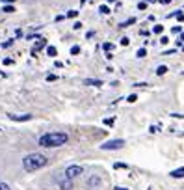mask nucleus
Wrapping results in <instances>:
<instances>
[{
  "instance_id": "c756f323",
  "label": "nucleus",
  "mask_w": 184,
  "mask_h": 190,
  "mask_svg": "<svg viewBox=\"0 0 184 190\" xmlns=\"http://www.w3.org/2000/svg\"><path fill=\"white\" fill-rule=\"evenodd\" d=\"M160 43H164V45H167V43H169V39H167V37H162V39H160Z\"/></svg>"
},
{
  "instance_id": "ddd939ff",
  "label": "nucleus",
  "mask_w": 184,
  "mask_h": 190,
  "mask_svg": "<svg viewBox=\"0 0 184 190\" xmlns=\"http://www.w3.org/2000/svg\"><path fill=\"white\" fill-rule=\"evenodd\" d=\"M162 30H164V26H162V24H154L153 26V32L154 34H162Z\"/></svg>"
},
{
  "instance_id": "393cba45",
  "label": "nucleus",
  "mask_w": 184,
  "mask_h": 190,
  "mask_svg": "<svg viewBox=\"0 0 184 190\" xmlns=\"http://www.w3.org/2000/svg\"><path fill=\"white\" fill-rule=\"evenodd\" d=\"M0 190H9V185L8 183H0Z\"/></svg>"
},
{
  "instance_id": "dca6fc26",
  "label": "nucleus",
  "mask_w": 184,
  "mask_h": 190,
  "mask_svg": "<svg viewBox=\"0 0 184 190\" xmlns=\"http://www.w3.org/2000/svg\"><path fill=\"white\" fill-rule=\"evenodd\" d=\"M99 11H101V13H104V15H106V13H110V8H108L106 4H102L101 8H99Z\"/></svg>"
},
{
  "instance_id": "0eeeda50",
  "label": "nucleus",
  "mask_w": 184,
  "mask_h": 190,
  "mask_svg": "<svg viewBox=\"0 0 184 190\" xmlns=\"http://www.w3.org/2000/svg\"><path fill=\"white\" fill-rule=\"evenodd\" d=\"M101 177L99 175H91V177L88 179V186H101Z\"/></svg>"
},
{
  "instance_id": "f3484780",
  "label": "nucleus",
  "mask_w": 184,
  "mask_h": 190,
  "mask_svg": "<svg viewBox=\"0 0 184 190\" xmlns=\"http://www.w3.org/2000/svg\"><path fill=\"white\" fill-rule=\"evenodd\" d=\"M71 54H73V56H76V54H80V47H78V45H74L73 48H71Z\"/></svg>"
},
{
  "instance_id": "9d476101",
  "label": "nucleus",
  "mask_w": 184,
  "mask_h": 190,
  "mask_svg": "<svg viewBox=\"0 0 184 190\" xmlns=\"http://www.w3.org/2000/svg\"><path fill=\"white\" fill-rule=\"evenodd\" d=\"M2 11H4V13H13V11H15V8H13L11 4H4V8H2Z\"/></svg>"
},
{
  "instance_id": "5701e85b",
  "label": "nucleus",
  "mask_w": 184,
  "mask_h": 190,
  "mask_svg": "<svg viewBox=\"0 0 184 190\" xmlns=\"http://www.w3.org/2000/svg\"><path fill=\"white\" fill-rule=\"evenodd\" d=\"M13 45V39H9V41H4V43H2V47L4 48H8V47H11Z\"/></svg>"
},
{
  "instance_id": "f03ea898",
  "label": "nucleus",
  "mask_w": 184,
  "mask_h": 190,
  "mask_svg": "<svg viewBox=\"0 0 184 190\" xmlns=\"http://www.w3.org/2000/svg\"><path fill=\"white\" fill-rule=\"evenodd\" d=\"M69 142V136L65 132H47L39 138V145L41 147H60V145H65Z\"/></svg>"
},
{
  "instance_id": "39448f33",
  "label": "nucleus",
  "mask_w": 184,
  "mask_h": 190,
  "mask_svg": "<svg viewBox=\"0 0 184 190\" xmlns=\"http://www.w3.org/2000/svg\"><path fill=\"white\" fill-rule=\"evenodd\" d=\"M9 119H11V121H30V119H32V116L30 114H9L8 116Z\"/></svg>"
},
{
  "instance_id": "aec40b11",
  "label": "nucleus",
  "mask_w": 184,
  "mask_h": 190,
  "mask_svg": "<svg viewBox=\"0 0 184 190\" xmlns=\"http://www.w3.org/2000/svg\"><path fill=\"white\" fill-rule=\"evenodd\" d=\"M102 48H104V51H114V45H112V43H104Z\"/></svg>"
},
{
  "instance_id": "4be33fe9",
  "label": "nucleus",
  "mask_w": 184,
  "mask_h": 190,
  "mask_svg": "<svg viewBox=\"0 0 184 190\" xmlns=\"http://www.w3.org/2000/svg\"><path fill=\"white\" fill-rule=\"evenodd\" d=\"M104 125H110L112 127V125H114V117H106L104 119Z\"/></svg>"
},
{
  "instance_id": "2f4dec72",
  "label": "nucleus",
  "mask_w": 184,
  "mask_h": 190,
  "mask_svg": "<svg viewBox=\"0 0 184 190\" xmlns=\"http://www.w3.org/2000/svg\"><path fill=\"white\" fill-rule=\"evenodd\" d=\"M15 0H4V4H13Z\"/></svg>"
},
{
  "instance_id": "f257e3e1",
  "label": "nucleus",
  "mask_w": 184,
  "mask_h": 190,
  "mask_svg": "<svg viewBox=\"0 0 184 190\" xmlns=\"http://www.w3.org/2000/svg\"><path fill=\"white\" fill-rule=\"evenodd\" d=\"M48 164V158L43 153H30L23 158V168L26 172H37Z\"/></svg>"
},
{
  "instance_id": "20e7f679",
  "label": "nucleus",
  "mask_w": 184,
  "mask_h": 190,
  "mask_svg": "<svg viewBox=\"0 0 184 190\" xmlns=\"http://www.w3.org/2000/svg\"><path fill=\"white\" fill-rule=\"evenodd\" d=\"M82 173H84V168L78 166V164H71V166H67V170H65V175L69 179H76Z\"/></svg>"
},
{
  "instance_id": "2eb2a0df",
  "label": "nucleus",
  "mask_w": 184,
  "mask_h": 190,
  "mask_svg": "<svg viewBox=\"0 0 184 190\" xmlns=\"http://www.w3.org/2000/svg\"><path fill=\"white\" fill-rule=\"evenodd\" d=\"M114 168H115V170H126L129 166H126V164H123V162H115V164H114Z\"/></svg>"
},
{
  "instance_id": "6e6552de",
  "label": "nucleus",
  "mask_w": 184,
  "mask_h": 190,
  "mask_svg": "<svg viewBox=\"0 0 184 190\" xmlns=\"http://www.w3.org/2000/svg\"><path fill=\"white\" fill-rule=\"evenodd\" d=\"M169 175H171L173 179H180V177H184V168H177V170H173Z\"/></svg>"
},
{
  "instance_id": "c85d7f7f",
  "label": "nucleus",
  "mask_w": 184,
  "mask_h": 190,
  "mask_svg": "<svg viewBox=\"0 0 184 190\" xmlns=\"http://www.w3.org/2000/svg\"><path fill=\"white\" fill-rule=\"evenodd\" d=\"M11 63H13L11 58H6V60H4V65H11Z\"/></svg>"
},
{
  "instance_id": "412c9836",
  "label": "nucleus",
  "mask_w": 184,
  "mask_h": 190,
  "mask_svg": "<svg viewBox=\"0 0 184 190\" xmlns=\"http://www.w3.org/2000/svg\"><path fill=\"white\" fill-rule=\"evenodd\" d=\"M145 54H147V51H145V48H138V58H143Z\"/></svg>"
},
{
  "instance_id": "c9c22d12",
  "label": "nucleus",
  "mask_w": 184,
  "mask_h": 190,
  "mask_svg": "<svg viewBox=\"0 0 184 190\" xmlns=\"http://www.w3.org/2000/svg\"><path fill=\"white\" fill-rule=\"evenodd\" d=\"M112 2H115V0H108V4H112Z\"/></svg>"
},
{
  "instance_id": "a211bd4d",
  "label": "nucleus",
  "mask_w": 184,
  "mask_h": 190,
  "mask_svg": "<svg viewBox=\"0 0 184 190\" xmlns=\"http://www.w3.org/2000/svg\"><path fill=\"white\" fill-rule=\"evenodd\" d=\"M136 101H138V95H134V93L126 97V103H136Z\"/></svg>"
},
{
  "instance_id": "423d86ee",
  "label": "nucleus",
  "mask_w": 184,
  "mask_h": 190,
  "mask_svg": "<svg viewBox=\"0 0 184 190\" xmlns=\"http://www.w3.org/2000/svg\"><path fill=\"white\" fill-rule=\"evenodd\" d=\"M60 188L61 190H71V188H73V179H69L67 175H65V179L60 181Z\"/></svg>"
},
{
  "instance_id": "4468645a",
  "label": "nucleus",
  "mask_w": 184,
  "mask_h": 190,
  "mask_svg": "<svg viewBox=\"0 0 184 190\" xmlns=\"http://www.w3.org/2000/svg\"><path fill=\"white\" fill-rule=\"evenodd\" d=\"M134 23H136V19H134V17H130L129 21H125V23H121V28H125V26H129V24H134Z\"/></svg>"
},
{
  "instance_id": "bb28decb",
  "label": "nucleus",
  "mask_w": 184,
  "mask_h": 190,
  "mask_svg": "<svg viewBox=\"0 0 184 190\" xmlns=\"http://www.w3.org/2000/svg\"><path fill=\"white\" fill-rule=\"evenodd\" d=\"M56 78H58L56 75H48V76H47V80H48V82H52V80H56Z\"/></svg>"
},
{
  "instance_id": "6ab92c4d",
  "label": "nucleus",
  "mask_w": 184,
  "mask_h": 190,
  "mask_svg": "<svg viewBox=\"0 0 184 190\" xmlns=\"http://www.w3.org/2000/svg\"><path fill=\"white\" fill-rule=\"evenodd\" d=\"M76 15H78V11H76V10H69V11H67V17H71V19L76 17Z\"/></svg>"
},
{
  "instance_id": "cd10ccee",
  "label": "nucleus",
  "mask_w": 184,
  "mask_h": 190,
  "mask_svg": "<svg viewBox=\"0 0 184 190\" xmlns=\"http://www.w3.org/2000/svg\"><path fill=\"white\" fill-rule=\"evenodd\" d=\"M138 8H139V10H145V8H147V2H139Z\"/></svg>"
},
{
  "instance_id": "a878e982",
  "label": "nucleus",
  "mask_w": 184,
  "mask_h": 190,
  "mask_svg": "<svg viewBox=\"0 0 184 190\" xmlns=\"http://www.w3.org/2000/svg\"><path fill=\"white\" fill-rule=\"evenodd\" d=\"M129 43H130V39H129V37H123V39H121V45H123V47H126Z\"/></svg>"
},
{
  "instance_id": "7ed1b4c3",
  "label": "nucleus",
  "mask_w": 184,
  "mask_h": 190,
  "mask_svg": "<svg viewBox=\"0 0 184 190\" xmlns=\"http://www.w3.org/2000/svg\"><path fill=\"white\" fill-rule=\"evenodd\" d=\"M125 145V140H108V142H104L101 145L102 151H114V149H121Z\"/></svg>"
},
{
  "instance_id": "473e14b6",
  "label": "nucleus",
  "mask_w": 184,
  "mask_h": 190,
  "mask_svg": "<svg viewBox=\"0 0 184 190\" xmlns=\"http://www.w3.org/2000/svg\"><path fill=\"white\" fill-rule=\"evenodd\" d=\"M114 190H129V188H123V186H115Z\"/></svg>"
},
{
  "instance_id": "f8f14e48",
  "label": "nucleus",
  "mask_w": 184,
  "mask_h": 190,
  "mask_svg": "<svg viewBox=\"0 0 184 190\" xmlns=\"http://www.w3.org/2000/svg\"><path fill=\"white\" fill-rule=\"evenodd\" d=\"M47 54H48V56H56V54H58V51H56V47H47Z\"/></svg>"
},
{
  "instance_id": "f704fd0d",
  "label": "nucleus",
  "mask_w": 184,
  "mask_h": 190,
  "mask_svg": "<svg viewBox=\"0 0 184 190\" xmlns=\"http://www.w3.org/2000/svg\"><path fill=\"white\" fill-rule=\"evenodd\" d=\"M145 2H156V0H145Z\"/></svg>"
},
{
  "instance_id": "7c9ffc66",
  "label": "nucleus",
  "mask_w": 184,
  "mask_h": 190,
  "mask_svg": "<svg viewBox=\"0 0 184 190\" xmlns=\"http://www.w3.org/2000/svg\"><path fill=\"white\" fill-rule=\"evenodd\" d=\"M179 43H184V32L180 34V41H179Z\"/></svg>"
},
{
  "instance_id": "b1692460",
  "label": "nucleus",
  "mask_w": 184,
  "mask_h": 190,
  "mask_svg": "<svg viewBox=\"0 0 184 190\" xmlns=\"http://www.w3.org/2000/svg\"><path fill=\"white\" fill-rule=\"evenodd\" d=\"M175 17L179 19V21H184V13H182V11H177V13H175Z\"/></svg>"
},
{
  "instance_id": "1a4fd4ad",
  "label": "nucleus",
  "mask_w": 184,
  "mask_h": 190,
  "mask_svg": "<svg viewBox=\"0 0 184 190\" xmlns=\"http://www.w3.org/2000/svg\"><path fill=\"white\" fill-rule=\"evenodd\" d=\"M86 84H89V86H102V80H99V78H88Z\"/></svg>"
},
{
  "instance_id": "9b49d317",
  "label": "nucleus",
  "mask_w": 184,
  "mask_h": 190,
  "mask_svg": "<svg viewBox=\"0 0 184 190\" xmlns=\"http://www.w3.org/2000/svg\"><path fill=\"white\" fill-rule=\"evenodd\" d=\"M166 73H167V67H166V65H160V67L156 69V75H158V76H164Z\"/></svg>"
},
{
  "instance_id": "72a5a7b5",
  "label": "nucleus",
  "mask_w": 184,
  "mask_h": 190,
  "mask_svg": "<svg viewBox=\"0 0 184 190\" xmlns=\"http://www.w3.org/2000/svg\"><path fill=\"white\" fill-rule=\"evenodd\" d=\"M162 2H164V4H167V2H171V0H162Z\"/></svg>"
}]
</instances>
